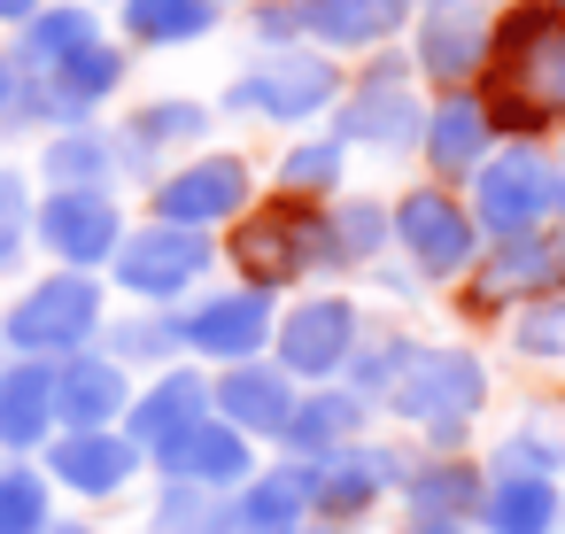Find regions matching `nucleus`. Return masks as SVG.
I'll return each mask as SVG.
<instances>
[{"instance_id":"2eb2a0df","label":"nucleus","mask_w":565,"mask_h":534,"mask_svg":"<svg viewBox=\"0 0 565 534\" xmlns=\"http://www.w3.org/2000/svg\"><path fill=\"white\" fill-rule=\"evenodd\" d=\"M125 233H132L125 202H117V194H94V186L40 194V210H32V248H47L55 271H94V279H102Z\"/></svg>"},{"instance_id":"09e8293b","label":"nucleus","mask_w":565,"mask_h":534,"mask_svg":"<svg viewBox=\"0 0 565 534\" xmlns=\"http://www.w3.org/2000/svg\"><path fill=\"white\" fill-rule=\"evenodd\" d=\"M287 534H341V526H326V519H302V526H287Z\"/></svg>"},{"instance_id":"39448f33","label":"nucleus","mask_w":565,"mask_h":534,"mask_svg":"<svg viewBox=\"0 0 565 534\" xmlns=\"http://www.w3.org/2000/svg\"><path fill=\"white\" fill-rule=\"evenodd\" d=\"M326 132H333L349 156H380V163L418 156L426 94H418V71H411V47H380V55H364V71H356L349 94L333 102Z\"/></svg>"},{"instance_id":"4c0bfd02","label":"nucleus","mask_w":565,"mask_h":534,"mask_svg":"<svg viewBox=\"0 0 565 534\" xmlns=\"http://www.w3.org/2000/svg\"><path fill=\"white\" fill-rule=\"evenodd\" d=\"M503 349L526 364V372H565V295H550V302H526V310H511L503 325Z\"/></svg>"},{"instance_id":"c85d7f7f","label":"nucleus","mask_w":565,"mask_h":534,"mask_svg":"<svg viewBox=\"0 0 565 534\" xmlns=\"http://www.w3.org/2000/svg\"><path fill=\"white\" fill-rule=\"evenodd\" d=\"M233 519H241V534H287V526H302L310 519V464H295V457L256 464L248 488H233Z\"/></svg>"},{"instance_id":"473e14b6","label":"nucleus","mask_w":565,"mask_h":534,"mask_svg":"<svg viewBox=\"0 0 565 534\" xmlns=\"http://www.w3.org/2000/svg\"><path fill=\"white\" fill-rule=\"evenodd\" d=\"M418 341H426L418 325H403V318H380V310H372V318H364V341H356V356H349V372H341V387H349V395H364V403L380 410V403H387V387L411 372Z\"/></svg>"},{"instance_id":"dca6fc26","label":"nucleus","mask_w":565,"mask_h":534,"mask_svg":"<svg viewBox=\"0 0 565 534\" xmlns=\"http://www.w3.org/2000/svg\"><path fill=\"white\" fill-rule=\"evenodd\" d=\"M488 32H495V9H480V0H449V9H418L411 17V71L426 94H465L480 86L488 71Z\"/></svg>"},{"instance_id":"603ef678","label":"nucleus","mask_w":565,"mask_h":534,"mask_svg":"<svg viewBox=\"0 0 565 534\" xmlns=\"http://www.w3.org/2000/svg\"><path fill=\"white\" fill-rule=\"evenodd\" d=\"M557 426H565V395H557Z\"/></svg>"},{"instance_id":"c756f323","label":"nucleus","mask_w":565,"mask_h":534,"mask_svg":"<svg viewBox=\"0 0 565 534\" xmlns=\"http://www.w3.org/2000/svg\"><path fill=\"white\" fill-rule=\"evenodd\" d=\"M86 47H102V17L94 9H78V0H55V9H40L32 24H17V71L24 78H47V71H63L71 55H86Z\"/></svg>"},{"instance_id":"a19ab883","label":"nucleus","mask_w":565,"mask_h":534,"mask_svg":"<svg viewBox=\"0 0 565 534\" xmlns=\"http://www.w3.org/2000/svg\"><path fill=\"white\" fill-rule=\"evenodd\" d=\"M248 32H256L264 55H279V47H310V40H302V0H248Z\"/></svg>"},{"instance_id":"412c9836","label":"nucleus","mask_w":565,"mask_h":534,"mask_svg":"<svg viewBox=\"0 0 565 534\" xmlns=\"http://www.w3.org/2000/svg\"><path fill=\"white\" fill-rule=\"evenodd\" d=\"M418 0H302V40L318 55H380L411 40Z\"/></svg>"},{"instance_id":"6e6d98bb","label":"nucleus","mask_w":565,"mask_h":534,"mask_svg":"<svg viewBox=\"0 0 565 534\" xmlns=\"http://www.w3.org/2000/svg\"><path fill=\"white\" fill-rule=\"evenodd\" d=\"M0 464H9V457H0Z\"/></svg>"},{"instance_id":"f704fd0d","label":"nucleus","mask_w":565,"mask_h":534,"mask_svg":"<svg viewBox=\"0 0 565 534\" xmlns=\"http://www.w3.org/2000/svg\"><path fill=\"white\" fill-rule=\"evenodd\" d=\"M271 194H295V202H333L349 194V148L333 132H295L271 163Z\"/></svg>"},{"instance_id":"c9c22d12","label":"nucleus","mask_w":565,"mask_h":534,"mask_svg":"<svg viewBox=\"0 0 565 534\" xmlns=\"http://www.w3.org/2000/svg\"><path fill=\"white\" fill-rule=\"evenodd\" d=\"M225 9H210V0H117V32L132 47H194L217 32Z\"/></svg>"},{"instance_id":"49530a36","label":"nucleus","mask_w":565,"mask_h":534,"mask_svg":"<svg viewBox=\"0 0 565 534\" xmlns=\"http://www.w3.org/2000/svg\"><path fill=\"white\" fill-rule=\"evenodd\" d=\"M550 225H565V148H557V179H550Z\"/></svg>"},{"instance_id":"aec40b11","label":"nucleus","mask_w":565,"mask_h":534,"mask_svg":"<svg viewBox=\"0 0 565 534\" xmlns=\"http://www.w3.org/2000/svg\"><path fill=\"white\" fill-rule=\"evenodd\" d=\"M40 472H47V488H71V495H86V503H109V495H125V488L148 472V457H140L117 426H102V434H55V441L40 449Z\"/></svg>"},{"instance_id":"7c9ffc66","label":"nucleus","mask_w":565,"mask_h":534,"mask_svg":"<svg viewBox=\"0 0 565 534\" xmlns=\"http://www.w3.org/2000/svg\"><path fill=\"white\" fill-rule=\"evenodd\" d=\"M472 534H565V480H488Z\"/></svg>"},{"instance_id":"9d476101","label":"nucleus","mask_w":565,"mask_h":534,"mask_svg":"<svg viewBox=\"0 0 565 534\" xmlns=\"http://www.w3.org/2000/svg\"><path fill=\"white\" fill-rule=\"evenodd\" d=\"M217 264L225 256H217L210 233H179V225H156L148 217V225H132L117 241L109 279H117V295H132V310H179V302H194L210 287Z\"/></svg>"},{"instance_id":"f8f14e48","label":"nucleus","mask_w":565,"mask_h":534,"mask_svg":"<svg viewBox=\"0 0 565 534\" xmlns=\"http://www.w3.org/2000/svg\"><path fill=\"white\" fill-rule=\"evenodd\" d=\"M411 457H418V449H411L403 434H372V441H349V449L318 457V464H310V519H326V526H341V534L372 526V519L395 503Z\"/></svg>"},{"instance_id":"5701e85b","label":"nucleus","mask_w":565,"mask_h":534,"mask_svg":"<svg viewBox=\"0 0 565 534\" xmlns=\"http://www.w3.org/2000/svg\"><path fill=\"white\" fill-rule=\"evenodd\" d=\"M372 434H380V410L364 395H349L341 380H326V387H302V403H295V418L279 434V457L318 464V457H333L349 441H372Z\"/></svg>"},{"instance_id":"79ce46f5","label":"nucleus","mask_w":565,"mask_h":534,"mask_svg":"<svg viewBox=\"0 0 565 534\" xmlns=\"http://www.w3.org/2000/svg\"><path fill=\"white\" fill-rule=\"evenodd\" d=\"M364 287H372V295H395V302H426V287H418L395 256H387V264H372V271H364Z\"/></svg>"},{"instance_id":"de8ad7c7","label":"nucleus","mask_w":565,"mask_h":534,"mask_svg":"<svg viewBox=\"0 0 565 534\" xmlns=\"http://www.w3.org/2000/svg\"><path fill=\"white\" fill-rule=\"evenodd\" d=\"M47 534H102V526H86V519H55Z\"/></svg>"},{"instance_id":"a211bd4d","label":"nucleus","mask_w":565,"mask_h":534,"mask_svg":"<svg viewBox=\"0 0 565 534\" xmlns=\"http://www.w3.org/2000/svg\"><path fill=\"white\" fill-rule=\"evenodd\" d=\"M202 418H210V372H202V364H171V372H156V380L132 387V410H125L117 434L156 464V457L179 449Z\"/></svg>"},{"instance_id":"393cba45","label":"nucleus","mask_w":565,"mask_h":534,"mask_svg":"<svg viewBox=\"0 0 565 534\" xmlns=\"http://www.w3.org/2000/svg\"><path fill=\"white\" fill-rule=\"evenodd\" d=\"M264 464V449L248 441V434H233L217 410L179 441V449H163L156 457V480H194V488H217V495H233V488H248V472Z\"/></svg>"},{"instance_id":"7ed1b4c3","label":"nucleus","mask_w":565,"mask_h":534,"mask_svg":"<svg viewBox=\"0 0 565 534\" xmlns=\"http://www.w3.org/2000/svg\"><path fill=\"white\" fill-rule=\"evenodd\" d=\"M217 256L233 264L241 287H264V295H302V287H341V264H333V225H326V202H295V194H256L241 225H225Z\"/></svg>"},{"instance_id":"f257e3e1","label":"nucleus","mask_w":565,"mask_h":534,"mask_svg":"<svg viewBox=\"0 0 565 534\" xmlns=\"http://www.w3.org/2000/svg\"><path fill=\"white\" fill-rule=\"evenodd\" d=\"M472 94L488 102L495 140L550 148L565 132V9H542V0H511V9H495L488 71H480Z\"/></svg>"},{"instance_id":"58836bf2","label":"nucleus","mask_w":565,"mask_h":534,"mask_svg":"<svg viewBox=\"0 0 565 534\" xmlns=\"http://www.w3.org/2000/svg\"><path fill=\"white\" fill-rule=\"evenodd\" d=\"M55 526V488L40 464H0V534H47Z\"/></svg>"},{"instance_id":"1a4fd4ad","label":"nucleus","mask_w":565,"mask_h":534,"mask_svg":"<svg viewBox=\"0 0 565 534\" xmlns=\"http://www.w3.org/2000/svg\"><path fill=\"white\" fill-rule=\"evenodd\" d=\"M102 325H109V287L94 271H47L40 287H24L9 302L0 341H9L17 356H32V364H63V356L94 349Z\"/></svg>"},{"instance_id":"f03ea898","label":"nucleus","mask_w":565,"mask_h":534,"mask_svg":"<svg viewBox=\"0 0 565 534\" xmlns=\"http://www.w3.org/2000/svg\"><path fill=\"white\" fill-rule=\"evenodd\" d=\"M488 403H495V364L472 341H418L411 372L380 403V426H395L426 457H465V449H480Z\"/></svg>"},{"instance_id":"8fccbe9b","label":"nucleus","mask_w":565,"mask_h":534,"mask_svg":"<svg viewBox=\"0 0 565 534\" xmlns=\"http://www.w3.org/2000/svg\"><path fill=\"white\" fill-rule=\"evenodd\" d=\"M418 9H449V0H418ZM480 9H511V0H480Z\"/></svg>"},{"instance_id":"ea45409f","label":"nucleus","mask_w":565,"mask_h":534,"mask_svg":"<svg viewBox=\"0 0 565 534\" xmlns=\"http://www.w3.org/2000/svg\"><path fill=\"white\" fill-rule=\"evenodd\" d=\"M32 210H40L32 179H24V171H0V271L24 264V248H32Z\"/></svg>"},{"instance_id":"37998d69","label":"nucleus","mask_w":565,"mask_h":534,"mask_svg":"<svg viewBox=\"0 0 565 534\" xmlns=\"http://www.w3.org/2000/svg\"><path fill=\"white\" fill-rule=\"evenodd\" d=\"M17 102H24V71L17 55H0V125H17Z\"/></svg>"},{"instance_id":"4be33fe9","label":"nucleus","mask_w":565,"mask_h":534,"mask_svg":"<svg viewBox=\"0 0 565 534\" xmlns=\"http://www.w3.org/2000/svg\"><path fill=\"white\" fill-rule=\"evenodd\" d=\"M132 372L109 364L102 349H78L55 364V434H102V426H125L132 410Z\"/></svg>"},{"instance_id":"a18cd8bd","label":"nucleus","mask_w":565,"mask_h":534,"mask_svg":"<svg viewBox=\"0 0 565 534\" xmlns=\"http://www.w3.org/2000/svg\"><path fill=\"white\" fill-rule=\"evenodd\" d=\"M47 9V0H0V24H32Z\"/></svg>"},{"instance_id":"20e7f679","label":"nucleus","mask_w":565,"mask_h":534,"mask_svg":"<svg viewBox=\"0 0 565 534\" xmlns=\"http://www.w3.org/2000/svg\"><path fill=\"white\" fill-rule=\"evenodd\" d=\"M550 295H565V225H534V233L488 241L480 264L441 295V310L480 333V325H503L511 310L550 302Z\"/></svg>"},{"instance_id":"4468645a","label":"nucleus","mask_w":565,"mask_h":534,"mask_svg":"<svg viewBox=\"0 0 565 534\" xmlns=\"http://www.w3.org/2000/svg\"><path fill=\"white\" fill-rule=\"evenodd\" d=\"M271 325H279V295L241 287V279L202 287L194 302H179V341H186V364H202V372L271 356Z\"/></svg>"},{"instance_id":"c03bdc74","label":"nucleus","mask_w":565,"mask_h":534,"mask_svg":"<svg viewBox=\"0 0 565 534\" xmlns=\"http://www.w3.org/2000/svg\"><path fill=\"white\" fill-rule=\"evenodd\" d=\"M395 534H472L465 519H395Z\"/></svg>"},{"instance_id":"ddd939ff","label":"nucleus","mask_w":565,"mask_h":534,"mask_svg":"<svg viewBox=\"0 0 565 534\" xmlns=\"http://www.w3.org/2000/svg\"><path fill=\"white\" fill-rule=\"evenodd\" d=\"M550 179H557V148L503 140V148L465 179V210H472L480 241H511V233L550 225Z\"/></svg>"},{"instance_id":"f3484780","label":"nucleus","mask_w":565,"mask_h":534,"mask_svg":"<svg viewBox=\"0 0 565 534\" xmlns=\"http://www.w3.org/2000/svg\"><path fill=\"white\" fill-rule=\"evenodd\" d=\"M503 140H495V125H488V102L465 86V94H426V132H418V163H426V179L434 186H457L465 194V179L495 156Z\"/></svg>"},{"instance_id":"423d86ee","label":"nucleus","mask_w":565,"mask_h":534,"mask_svg":"<svg viewBox=\"0 0 565 534\" xmlns=\"http://www.w3.org/2000/svg\"><path fill=\"white\" fill-rule=\"evenodd\" d=\"M387 202H395V264L426 295H449L480 264V248H488L480 225H472V210H465V194L457 186H434V179H411Z\"/></svg>"},{"instance_id":"9b49d317","label":"nucleus","mask_w":565,"mask_h":534,"mask_svg":"<svg viewBox=\"0 0 565 534\" xmlns=\"http://www.w3.org/2000/svg\"><path fill=\"white\" fill-rule=\"evenodd\" d=\"M248 202H256V163H248L241 148H202V156L171 163V171L148 186V217H156V225L210 233V241H217L225 225H241Z\"/></svg>"},{"instance_id":"864d4df0","label":"nucleus","mask_w":565,"mask_h":534,"mask_svg":"<svg viewBox=\"0 0 565 534\" xmlns=\"http://www.w3.org/2000/svg\"><path fill=\"white\" fill-rule=\"evenodd\" d=\"M542 9H565V0H542Z\"/></svg>"},{"instance_id":"72a5a7b5","label":"nucleus","mask_w":565,"mask_h":534,"mask_svg":"<svg viewBox=\"0 0 565 534\" xmlns=\"http://www.w3.org/2000/svg\"><path fill=\"white\" fill-rule=\"evenodd\" d=\"M40 179H47V194H63V186L117 194V132H109V125L47 132V148H40Z\"/></svg>"},{"instance_id":"2f4dec72","label":"nucleus","mask_w":565,"mask_h":534,"mask_svg":"<svg viewBox=\"0 0 565 534\" xmlns=\"http://www.w3.org/2000/svg\"><path fill=\"white\" fill-rule=\"evenodd\" d=\"M109 364H125L132 380L148 372H171V364H186V341H179V310H125V318H109L102 325V341H94Z\"/></svg>"},{"instance_id":"6e6552de","label":"nucleus","mask_w":565,"mask_h":534,"mask_svg":"<svg viewBox=\"0 0 565 534\" xmlns=\"http://www.w3.org/2000/svg\"><path fill=\"white\" fill-rule=\"evenodd\" d=\"M364 318L372 302L356 287H302L295 302H279V325H271V364L295 380V387H326L349 372L356 341H364Z\"/></svg>"},{"instance_id":"b1692460","label":"nucleus","mask_w":565,"mask_h":534,"mask_svg":"<svg viewBox=\"0 0 565 534\" xmlns=\"http://www.w3.org/2000/svg\"><path fill=\"white\" fill-rule=\"evenodd\" d=\"M480 495H488L480 449H465V457H426L418 449L411 472H403V488H395V519H465L472 526Z\"/></svg>"},{"instance_id":"0eeeda50","label":"nucleus","mask_w":565,"mask_h":534,"mask_svg":"<svg viewBox=\"0 0 565 534\" xmlns=\"http://www.w3.org/2000/svg\"><path fill=\"white\" fill-rule=\"evenodd\" d=\"M349 94V71L318 47H279V55H256L233 86H225V117H248V125H271V132H302L318 117H333V102Z\"/></svg>"},{"instance_id":"5fc2aeb1","label":"nucleus","mask_w":565,"mask_h":534,"mask_svg":"<svg viewBox=\"0 0 565 534\" xmlns=\"http://www.w3.org/2000/svg\"><path fill=\"white\" fill-rule=\"evenodd\" d=\"M78 9H94V0H78Z\"/></svg>"},{"instance_id":"bb28decb","label":"nucleus","mask_w":565,"mask_h":534,"mask_svg":"<svg viewBox=\"0 0 565 534\" xmlns=\"http://www.w3.org/2000/svg\"><path fill=\"white\" fill-rule=\"evenodd\" d=\"M326 225H333V264H341V279H364L372 264L395 256V202L372 194V186L333 194V202H326Z\"/></svg>"},{"instance_id":"a878e982","label":"nucleus","mask_w":565,"mask_h":534,"mask_svg":"<svg viewBox=\"0 0 565 534\" xmlns=\"http://www.w3.org/2000/svg\"><path fill=\"white\" fill-rule=\"evenodd\" d=\"M480 464H488V480H565V426H557V410H519V418H503L488 441H480Z\"/></svg>"},{"instance_id":"6ab92c4d","label":"nucleus","mask_w":565,"mask_h":534,"mask_svg":"<svg viewBox=\"0 0 565 534\" xmlns=\"http://www.w3.org/2000/svg\"><path fill=\"white\" fill-rule=\"evenodd\" d=\"M295 403H302V387H295L271 356L210 372V410H217L233 434H248L256 449H264V441L279 449V434H287V418H295Z\"/></svg>"},{"instance_id":"3c124183","label":"nucleus","mask_w":565,"mask_h":534,"mask_svg":"<svg viewBox=\"0 0 565 534\" xmlns=\"http://www.w3.org/2000/svg\"><path fill=\"white\" fill-rule=\"evenodd\" d=\"M210 9H233V0H210ZM241 9H248V0H241Z\"/></svg>"},{"instance_id":"cd10ccee","label":"nucleus","mask_w":565,"mask_h":534,"mask_svg":"<svg viewBox=\"0 0 565 534\" xmlns=\"http://www.w3.org/2000/svg\"><path fill=\"white\" fill-rule=\"evenodd\" d=\"M55 441V364H0V457H24Z\"/></svg>"},{"instance_id":"e433bc0d","label":"nucleus","mask_w":565,"mask_h":534,"mask_svg":"<svg viewBox=\"0 0 565 534\" xmlns=\"http://www.w3.org/2000/svg\"><path fill=\"white\" fill-rule=\"evenodd\" d=\"M148 534H241V519H233V495H217V488H194V480H156Z\"/></svg>"}]
</instances>
